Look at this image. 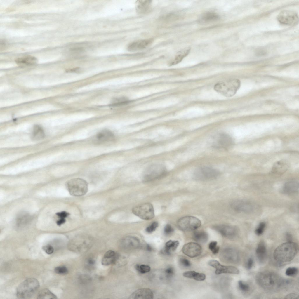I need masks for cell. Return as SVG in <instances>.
Here are the masks:
<instances>
[{
    "label": "cell",
    "mask_w": 299,
    "mask_h": 299,
    "mask_svg": "<svg viewBox=\"0 0 299 299\" xmlns=\"http://www.w3.org/2000/svg\"><path fill=\"white\" fill-rule=\"evenodd\" d=\"M256 280L258 285L263 289L274 291L283 288L284 279L274 272L263 271L257 274Z\"/></svg>",
    "instance_id": "obj_1"
},
{
    "label": "cell",
    "mask_w": 299,
    "mask_h": 299,
    "mask_svg": "<svg viewBox=\"0 0 299 299\" xmlns=\"http://www.w3.org/2000/svg\"><path fill=\"white\" fill-rule=\"evenodd\" d=\"M298 244L292 241L283 243L274 250L273 256L277 262L284 263L292 260L298 251Z\"/></svg>",
    "instance_id": "obj_2"
},
{
    "label": "cell",
    "mask_w": 299,
    "mask_h": 299,
    "mask_svg": "<svg viewBox=\"0 0 299 299\" xmlns=\"http://www.w3.org/2000/svg\"><path fill=\"white\" fill-rule=\"evenodd\" d=\"M38 280L34 278L27 279L18 286L16 290V296L20 299H28L32 297L39 288Z\"/></svg>",
    "instance_id": "obj_3"
},
{
    "label": "cell",
    "mask_w": 299,
    "mask_h": 299,
    "mask_svg": "<svg viewBox=\"0 0 299 299\" xmlns=\"http://www.w3.org/2000/svg\"><path fill=\"white\" fill-rule=\"evenodd\" d=\"M240 81L235 78L230 79L216 83L214 86L215 91L226 97L234 95L239 88Z\"/></svg>",
    "instance_id": "obj_4"
},
{
    "label": "cell",
    "mask_w": 299,
    "mask_h": 299,
    "mask_svg": "<svg viewBox=\"0 0 299 299\" xmlns=\"http://www.w3.org/2000/svg\"><path fill=\"white\" fill-rule=\"evenodd\" d=\"M66 186L70 194L74 196H81L86 194L88 191V184L84 179L79 178L69 180Z\"/></svg>",
    "instance_id": "obj_5"
},
{
    "label": "cell",
    "mask_w": 299,
    "mask_h": 299,
    "mask_svg": "<svg viewBox=\"0 0 299 299\" xmlns=\"http://www.w3.org/2000/svg\"><path fill=\"white\" fill-rule=\"evenodd\" d=\"M166 167L159 164H151L145 169L144 172V178L146 180H150L161 177L166 174Z\"/></svg>",
    "instance_id": "obj_6"
},
{
    "label": "cell",
    "mask_w": 299,
    "mask_h": 299,
    "mask_svg": "<svg viewBox=\"0 0 299 299\" xmlns=\"http://www.w3.org/2000/svg\"><path fill=\"white\" fill-rule=\"evenodd\" d=\"M132 212L135 215L145 220H150L154 216L153 207L149 203H145L134 207Z\"/></svg>",
    "instance_id": "obj_7"
},
{
    "label": "cell",
    "mask_w": 299,
    "mask_h": 299,
    "mask_svg": "<svg viewBox=\"0 0 299 299\" xmlns=\"http://www.w3.org/2000/svg\"><path fill=\"white\" fill-rule=\"evenodd\" d=\"M177 225L179 228L182 230L191 231L199 227L201 222L195 217L188 216L180 218L178 222Z\"/></svg>",
    "instance_id": "obj_8"
},
{
    "label": "cell",
    "mask_w": 299,
    "mask_h": 299,
    "mask_svg": "<svg viewBox=\"0 0 299 299\" xmlns=\"http://www.w3.org/2000/svg\"><path fill=\"white\" fill-rule=\"evenodd\" d=\"M220 174L217 169L209 167L203 166L199 167L194 171V175L197 179L208 180L217 177Z\"/></svg>",
    "instance_id": "obj_9"
},
{
    "label": "cell",
    "mask_w": 299,
    "mask_h": 299,
    "mask_svg": "<svg viewBox=\"0 0 299 299\" xmlns=\"http://www.w3.org/2000/svg\"><path fill=\"white\" fill-rule=\"evenodd\" d=\"M277 19L281 23L288 25H292L298 22V18L296 12L292 11L286 10L281 11L278 15Z\"/></svg>",
    "instance_id": "obj_10"
},
{
    "label": "cell",
    "mask_w": 299,
    "mask_h": 299,
    "mask_svg": "<svg viewBox=\"0 0 299 299\" xmlns=\"http://www.w3.org/2000/svg\"><path fill=\"white\" fill-rule=\"evenodd\" d=\"M234 143L232 138L230 135L225 133H221L215 140L212 146L216 149H226L231 147Z\"/></svg>",
    "instance_id": "obj_11"
},
{
    "label": "cell",
    "mask_w": 299,
    "mask_h": 299,
    "mask_svg": "<svg viewBox=\"0 0 299 299\" xmlns=\"http://www.w3.org/2000/svg\"><path fill=\"white\" fill-rule=\"evenodd\" d=\"M208 264L216 269L215 273L217 275L224 273L234 274H238L239 273V270L236 267L231 266L222 265L216 260H209Z\"/></svg>",
    "instance_id": "obj_12"
},
{
    "label": "cell",
    "mask_w": 299,
    "mask_h": 299,
    "mask_svg": "<svg viewBox=\"0 0 299 299\" xmlns=\"http://www.w3.org/2000/svg\"><path fill=\"white\" fill-rule=\"evenodd\" d=\"M182 250L184 254L190 258L198 256L202 252L201 247L198 244L194 242L185 244L183 246Z\"/></svg>",
    "instance_id": "obj_13"
},
{
    "label": "cell",
    "mask_w": 299,
    "mask_h": 299,
    "mask_svg": "<svg viewBox=\"0 0 299 299\" xmlns=\"http://www.w3.org/2000/svg\"><path fill=\"white\" fill-rule=\"evenodd\" d=\"M222 258L225 261L232 263H237L240 259L238 252L231 247H227L224 249L221 253Z\"/></svg>",
    "instance_id": "obj_14"
},
{
    "label": "cell",
    "mask_w": 299,
    "mask_h": 299,
    "mask_svg": "<svg viewBox=\"0 0 299 299\" xmlns=\"http://www.w3.org/2000/svg\"><path fill=\"white\" fill-rule=\"evenodd\" d=\"M152 38L139 40L130 43L127 47L128 51H135L141 50L149 46L153 42Z\"/></svg>",
    "instance_id": "obj_15"
},
{
    "label": "cell",
    "mask_w": 299,
    "mask_h": 299,
    "mask_svg": "<svg viewBox=\"0 0 299 299\" xmlns=\"http://www.w3.org/2000/svg\"><path fill=\"white\" fill-rule=\"evenodd\" d=\"M233 208L236 211L244 213H250L255 209L254 205L251 203L244 200H238L232 204Z\"/></svg>",
    "instance_id": "obj_16"
},
{
    "label": "cell",
    "mask_w": 299,
    "mask_h": 299,
    "mask_svg": "<svg viewBox=\"0 0 299 299\" xmlns=\"http://www.w3.org/2000/svg\"><path fill=\"white\" fill-rule=\"evenodd\" d=\"M154 298L152 291L147 288H141L134 291L130 296L131 299H152Z\"/></svg>",
    "instance_id": "obj_17"
},
{
    "label": "cell",
    "mask_w": 299,
    "mask_h": 299,
    "mask_svg": "<svg viewBox=\"0 0 299 299\" xmlns=\"http://www.w3.org/2000/svg\"><path fill=\"white\" fill-rule=\"evenodd\" d=\"M216 230L224 236L229 238L235 237L237 233L235 227L227 225H220L215 227Z\"/></svg>",
    "instance_id": "obj_18"
},
{
    "label": "cell",
    "mask_w": 299,
    "mask_h": 299,
    "mask_svg": "<svg viewBox=\"0 0 299 299\" xmlns=\"http://www.w3.org/2000/svg\"><path fill=\"white\" fill-rule=\"evenodd\" d=\"M120 246L125 249H133L138 248L140 242L138 238L133 236H128L121 240Z\"/></svg>",
    "instance_id": "obj_19"
},
{
    "label": "cell",
    "mask_w": 299,
    "mask_h": 299,
    "mask_svg": "<svg viewBox=\"0 0 299 299\" xmlns=\"http://www.w3.org/2000/svg\"><path fill=\"white\" fill-rule=\"evenodd\" d=\"M136 12L139 14H143L149 12L152 8L151 0H138L135 3Z\"/></svg>",
    "instance_id": "obj_20"
},
{
    "label": "cell",
    "mask_w": 299,
    "mask_h": 299,
    "mask_svg": "<svg viewBox=\"0 0 299 299\" xmlns=\"http://www.w3.org/2000/svg\"><path fill=\"white\" fill-rule=\"evenodd\" d=\"M81 240L76 241L73 240L70 242L68 245L69 249L75 252H81L89 247L91 244L90 242L87 240Z\"/></svg>",
    "instance_id": "obj_21"
},
{
    "label": "cell",
    "mask_w": 299,
    "mask_h": 299,
    "mask_svg": "<svg viewBox=\"0 0 299 299\" xmlns=\"http://www.w3.org/2000/svg\"><path fill=\"white\" fill-rule=\"evenodd\" d=\"M95 138V140L96 142L102 143L113 141L114 139L115 136L111 131L104 130L98 133Z\"/></svg>",
    "instance_id": "obj_22"
},
{
    "label": "cell",
    "mask_w": 299,
    "mask_h": 299,
    "mask_svg": "<svg viewBox=\"0 0 299 299\" xmlns=\"http://www.w3.org/2000/svg\"><path fill=\"white\" fill-rule=\"evenodd\" d=\"M119 256L117 254L112 250H109L105 254L102 261V264L105 266L115 264L118 259Z\"/></svg>",
    "instance_id": "obj_23"
},
{
    "label": "cell",
    "mask_w": 299,
    "mask_h": 299,
    "mask_svg": "<svg viewBox=\"0 0 299 299\" xmlns=\"http://www.w3.org/2000/svg\"><path fill=\"white\" fill-rule=\"evenodd\" d=\"M255 253L256 257L259 261L263 263L265 260L267 255V250L265 243L261 241L258 244L256 249Z\"/></svg>",
    "instance_id": "obj_24"
},
{
    "label": "cell",
    "mask_w": 299,
    "mask_h": 299,
    "mask_svg": "<svg viewBox=\"0 0 299 299\" xmlns=\"http://www.w3.org/2000/svg\"><path fill=\"white\" fill-rule=\"evenodd\" d=\"M299 190V183L296 180H292L286 183L283 187V191L287 194L297 192Z\"/></svg>",
    "instance_id": "obj_25"
},
{
    "label": "cell",
    "mask_w": 299,
    "mask_h": 299,
    "mask_svg": "<svg viewBox=\"0 0 299 299\" xmlns=\"http://www.w3.org/2000/svg\"><path fill=\"white\" fill-rule=\"evenodd\" d=\"M37 60L35 57L26 56L16 58L15 61L17 64L21 65H31L36 64Z\"/></svg>",
    "instance_id": "obj_26"
},
{
    "label": "cell",
    "mask_w": 299,
    "mask_h": 299,
    "mask_svg": "<svg viewBox=\"0 0 299 299\" xmlns=\"http://www.w3.org/2000/svg\"><path fill=\"white\" fill-rule=\"evenodd\" d=\"M190 50V48H186L181 50L176 53L174 58L169 63L170 65H176L181 62L183 59L189 53Z\"/></svg>",
    "instance_id": "obj_27"
},
{
    "label": "cell",
    "mask_w": 299,
    "mask_h": 299,
    "mask_svg": "<svg viewBox=\"0 0 299 299\" xmlns=\"http://www.w3.org/2000/svg\"><path fill=\"white\" fill-rule=\"evenodd\" d=\"M289 167V164L285 160H282L277 161L272 168L274 172L282 173L286 171Z\"/></svg>",
    "instance_id": "obj_28"
},
{
    "label": "cell",
    "mask_w": 299,
    "mask_h": 299,
    "mask_svg": "<svg viewBox=\"0 0 299 299\" xmlns=\"http://www.w3.org/2000/svg\"><path fill=\"white\" fill-rule=\"evenodd\" d=\"M185 277L193 279L197 281H203L206 279V275L204 273L196 272L194 271H190L184 272L183 274Z\"/></svg>",
    "instance_id": "obj_29"
},
{
    "label": "cell",
    "mask_w": 299,
    "mask_h": 299,
    "mask_svg": "<svg viewBox=\"0 0 299 299\" xmlns=\"http://www.w3.org/2000/svg\"><path fill=\"white\" fill-rule=\"evenodd\" d=\"M179 244V242L178 241L170 240L168 241L165 244L164 252L168 255L171 254L176 249Z\"/></svg>",
    "instance_id": "obj_30"
},
{
    "label": "cell",
    "mask_w": 299,
    "mask_h": 299,
    "mask_svg": "<svg viewBox=\"0 0 299 299\" xmlns=\"http://www.w3.org/2000/svg\"><path fill=\"white\" fill-rule=\"evenodd\" d=\"M30 216L26 213L20 214L16 219V225L18 227H23L26 225L30 221Z\"/></svg>",
    "instance_id": "obj_31"
},
{
    "label": "cell",
    "mask_w": 299,
    "mask_h": 299,
    "mask_svg": "<svg viewBox=\"0 0 299 299\" xmlns=\"http://www.w3.org/2000/svg\"><path fill=\"white\" fill-rule=\"evenodd\" d=\"M44 137V133L43 128L39 125H35L33 130L32 138L34 140H38L42 139Z\"/></svg>",
    "instance_id": "obj_32"
},
{
    "label": "cell",
    "mask_w": 299,
    "mask_h": 299,
    "mask_svg": "<svg viewBox=\"0 0 299 299\" xmlns=\"http://www.w3.org/2000/svg\"><path fill=\"white\" fill-rule=\"evenodd\" d=\"M208 235L204 232L198 231L195 232L193 235V238L196 241L200 243H205L208 239Z\"/></svg>",
    "instance_id": "obj_33"
},
{
    "label": "cell",
    "mask_w": 299,
    "mask_h": 299,
    "mask_svg": "<svg viewBox=\"0 0 299 299\" xmlns=\"http://www.w3.org/2000/svg\"><path fill=\"white\" fill-rule=\"evenodd\" d=\"M38 299H57V296L49 289H44L41 290L37 295Z\"/></svg>",
    "instance_id": "obj_34"
},
{
    "label": "cell",
    "mask_w": 299,
    "mask_h": 299,
    "mask_svg": "<svg viewBox=\"0 0 299 299\" xmlns=\"http://www.w3.org/2000/svg\"><path fill=\"white\" fill-rule=\"evenodd\" d=\"M219 16L216 13L213 12H207L204 14L201 18L200 21L206 22L214 21L218 19Z\"/></svg>",
    "instance_id": "obj_35"
},
{
    "label": "cell",
    "mask_w": 299,
    "mask_h": 299,
    "mask_svg": "<svg viewBox=\"0 0 299 299\" xmlns=\"http://www.w3.org/2000/svg\"><path fill=\"white\" fill-rule=\"evenodd\" d=\"M136 270L141 273L144 274L149 272L151 268L150 266L145 265L137 264L135 265Z\"/></svg>",
    "instance_id": "obj_36"
},
{
    "label": "cell",
    "mask_w": 299,
    "mask_h": 299,
    "mask_svg": "<svg viewBox=\"0 0 299 299\" xmlns=\"http://www.w3.org/2000/svg\"><path fill=\"white\" fill-rule=\"evenodd\" d=\"M238 286L239 289L242 292L245 293L250 291V287L249 285L246 283L242 281L239 280L238 282Z\"/></svg>",
    "instance_id": "obj_37"
},
{
    "label": "cell",
    "mask_w": 299,
    "mask_h": 299,
    "mask_svg": "<svg viewBox=\"0 0 299 299\" xmlns=\"http://www.w3.org/2000/svg\"><path fill=\"white\" fill-rule=\"evenodd\" d=\"M125 99L124 98L116 99V102L110 104L109 106L112 107L121 106L128 104L131 102V101Z\"/></svg>",
    "instance_id": "obj_38"
},
{
    "label": "cell",
    "mask_w": 299,
    "mask_h": 299,
    "mask_svg": "<svg viewBox=\"0 0 299 299\" xmlns=\"http://www.w3.org/2000/svg\"><path fill=\"white\" fill-rule=\"evenodd\" d=\"M54 271L56 274L65 275L68 273V270L67 268L64 266H58L55 268Z\"/></svg>",
    "instance_id": "obj_39"
},
{
    "label": "cell",
    "mask_w": 299,
    "mask_h": 299,
    "mask_svg": "<svg viewBox=\"0 0 299 299\" xmlns=\"http://www.w3.org/2000/svg\"><path fill=\"white\" fill-rule=\"evenodd\" d=\"M217 242L216 241H212L209 245V248L214 254L217 253L219 251L220 248L217 245Z\"/></svg>",
    "instance_id": "obj_40"
},
{
    "label": "cell",
    "mask_w": 299,
    "mask_h": 299,
    "mask_svg": "<svg viewBox=\"0 0 299 299\" xmlns=\"http://www.w3.org/2000/svg\"><path fill=\"white\" fill-rule=\"evenodd\" d=\"M298 269L295 267H290L288 268L285 272L286 274L289 276H293L296 275L298 273Z\"/></svg>",
    "instance_id": "obj_41"
},
{
    "label": "cell",
    "mask_w": 299,
    "mask_h": 299,
    "mask_svg": "<svg viewBox=\"0 0 299 299\" xmlns=\"http://www.w3.org/2000/svg\"><path fill=\"white\" fill-rule=\"evenodd\" d=\"M265 226V223L264 222L260 223L255 230L256 234L258 235H261L264 230Z\"/></svg>",
    "instance_id": "obj_42"
},
{
    "label": "cell",
    "mask_w": 299,
    "mask_h": 299,
    "mask_svg": "<svg viewBox=\"0 0 299 299\" xmlns=\"http://www.w3.org/2000/svg\"><path fill=\"white\" fill-rule=\"evenodd\" d=\"M95 263V261L94 259L91 258H88L85 262V265L86 268L88 269H91L94 267Z\"/></svg>",
    "instance_id": "obj_43"
},
{
    "label": "cell",
    "mask_w": 299,
    "mask_h": 299,
    "mask_svg": "<svg viewBox=\"0 0 299 299\" xmlns=\"http://www.w3.org/2000/svg\"><path fill=\"white\" fill-rule=\"evenodd\" d=\"M158 225L157 222H154L148 226L146 229V232L148 233H151L154 231Z\"/></svg>",
    "instance_id": "obj_44"
},
{
    "label": "cell",
    "mask_w": 299,
    "mask_h": 299,
    "mask_svg": "<svg viewBox=\"0 0 299 299\" xmlns=\"http://www.w3.org/2000/svg\"><path fill=\"white\" fill-rule=\"evenodd\" d=\"M165 272L166 276L167 278L172 277L174 274V270L171 267H170L166 269Z\"/></svg>",
    "instance_id": "obj_45"
},
{
    "label": "cell",
    "mask_w": 299,
    "mask_h": 299,
    "mask_svg": "<svg viewBox=\"0 0 299 299\" xmlns=\"http://www.w3.org/2000/svg\"><path fill=\"white\" fill-rule=\"evenodd\" d=\"M42 249L47 254H52L53 252V247L51 245H48L44 246L42 247Z\"/></svg>",
    "instance_id": "obj_46"
},
{
    "label": "cell",
    "mask_w": 299,
    "mask_h": 299,
    "mask_svg": "<svg viewBox=\"0 0 299 299\" xmlns=\"http://www.w3.org/2000/svg\"><path fill=\"white\" fill-rule=\"evenodd\" d=\"M179 262L180 264L185 267H189L191 266V264L190 261L186 258H181L180 259Z\"/></svg>",
    "instance_id": "obj_47"
},
{
    "label": "cell",
    "mask_w": 299,
    "mask_h": 299,
    "mask_svg": "<svg viewBox=\"0 0 299 299\" xmlns=\"http://www.w3.org/2000/svg\"><path fill=\"white\" fill-rule=\"evenodd\" d=\"M173 231V229L171 225L168 224L165 226L164 229V233L166 235L170 234Z\"/></svg>",
    "instance_id": "obj_48"
},
{
    "label": "cell",
    "mask_w": 299,
    "mask_h": 299,
    "mask_svg": "<svg viewBox=\"0 0 299 299\" xmlns=\"http://www.w3.org/2000/svg\"><path fill=\"white\" fill-rule=\"evenodd\" d=\"M79 278L81 282L83 283L89 282L91 280V278L88 275H83L81 276Z\"/></svg>",
    "instance_id": "obj_49"
},
{
    "label": "cell",
    "mask_w": 299,
    "mask_h": 299,
    "mask_svg": "<svg viewBox=\"0 0 299 299\" xmlns=\"http://www.w3.org/2000/svg\"><path fill=\"white\" fill-rule=\"evenodd\" d=\"M69 213L65 211H62L57 213L56 215L59 218H65L69 215Z\"/></svg>",
    "instance_id": "obj_50"
},
{
    "label": "cell",
    "mask_w": 299,
    "mask_h": 299,
    "mask_svg": "<svg viewBox=\"0 0 299 299\" xmlns=\"http://www.w3.org/2000/svg\"><path fill=\"white\" fill-rule=\"evenodd\" d=\"M298 295L294 293L288 294L287 295L284 297V298L287 299H298Z\"/></svg>",
    "instance_id": "obj_51"
},
{
    "label": "cell",
    "mask_w": 299,
    "mask_h": 299,
    "mask_svg": "<svg viewBox=\"0 0 299 299\" xmlns=\"http://www.w3.org/2000/svg\"><path fill=\"white\" fill-rule=\"evenodd\" d=\"M253 263L254 261L253 259L251 258H249L248 259L246 263L247 268L248 269H251L253 265Z\"/></svg>",
    "instance_id": "obj_52"
},
{
    "label": "cell",
    "mask_w": 299,
    "mask_h": 299,
    "mask_svg": "<svg viewBox=\"0 0 299 299\" xmlns=\"http://www.w3.org/2000/svg\"><path fill=\"white\" fill-rule=\"evenodd\" d=\"M66 221L65 218H59V220L56 222V224L58 226H60L62 224L64 223Z\"/></svg>",
    "instance_id": "obj_53"
},
{
    "label": "cell",
    "mask_w": 299,
    "mask_h": 299,
    "mask_svg": "<svg viewBox=\"0 0 299 299\" xmlns=\"http://www.w3.org/2000/svg\"><path fill=\"white\" fill-rule=\"evenodd\" d=\"M146 248L147 250L149 251H151L152 250V248L149 245H147Z\"/></svg>",
    "instance_id": "obj_54"
}]
</instances>
